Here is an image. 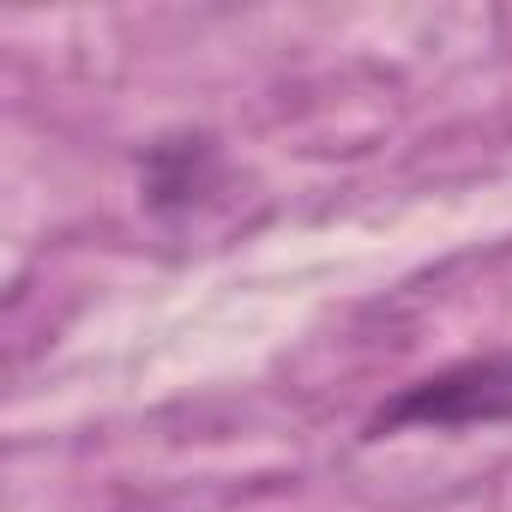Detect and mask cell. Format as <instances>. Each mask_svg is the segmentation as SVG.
I'll list each match as a JSON object with an SVG mask.
<instances>
[{
	"instance_id": "obj_1",
	"label": "cell",
	"mask_w": 512,
	"mask_h": 512,
	"mask_svg": "<svg viewBox=\"0 0 512 512\" xmlns=\"http://www.w3.org/2000/svg\"><path fill=\"white\" fill-rule=\"evenodd\" d=\"M476 422H512V350H494V356H470V362H452L416 386H404L392 404H380L368 416V434L386 440V434H404V428H476Z\"/></svg>"
},
{
	"instance_id": "obj_2",
	"label": "cell",
	"mask_w": 512,
	"mask_h": 512,
	"mask_svg": "<svg viewBox=\"0 0 512 512\" xmlns=\"http://www.w3.org/2000/svg\"><path fill=\"white\" fill-rule=\"evenodd\" d=\"M217 181V145L205 133H169L145 151V205L157 217H175L199 205Z\"/></svg>"
}]
</instances>
